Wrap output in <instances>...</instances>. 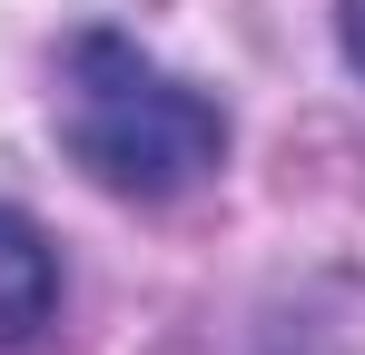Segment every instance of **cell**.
Here are the masks:
<instances>
[{
  "label": "cell",
  "instance_id": "obj_1",
  "mask_svg": "<svg viewBox=\"0 0 365 355\" xmlns=\"http://www.w3.org/2000/svg\"><path fill=\"white\" fill-rule=\"evenodd\" d=\"M60 148L119 197H187L227 158V109L119 30H79L60 59Z\"/></svg>",
  "mask_w": 365,
  "mask_h": 355
},
{
  "label": "cell",
  "instance_id": "obj_2",
  "mask_svg": "<svg viewBox=\"0 0 365 355\" xmlns=\"http://www.w3.org/2000/svg\"><path fill=\"white\" fill-rule=\"evenodd\" d=\"M50 306H60V257H50V237L30 227L20 207H0V355L30 346V336L50 326Z\"/></svg>",
  "mask_w": 365,
  "mask_h": 355
},
{
  "label": "cell",
  "instance_id": "obj_3",
  "mask_svg": "<svg viewBox=\"0 0 365 355\" xmlns=\"http://www.w3.org/2000/svg\"><path fill=\"white\" fill-rule=\"evenodd\" d=\"M346 59L365 69V0H346Z\"/></svg>",
  "mask_w": 365,
  "mask_h": 355
}]
</instances>
